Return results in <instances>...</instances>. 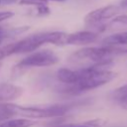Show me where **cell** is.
Listing matches in <instances>:
<instances>
[{
	"label": "cell",
	"mask_w": 127,
	"mask_h": 127,
	"mask_svg": "<svg viewBox=\"0 0 127 127\" xmlns=\"http://www.w3.org/2000/svg\"><path fill=\"white\" fill-rule=\"evenodd\" d=\"M22 94V88L18 85L3 82L0 83V102H8L17 99Z\"/></svg>",
	"instance_id": "obj_8"
},
{
	"label": "cell",
	"mask_w": 127,
	"mask_h": 127,
	"mask_svg": "<svg viewBox=\"0 0 127 127\" xmlns=\"http://www.w3.org/2000/svg\"><path fill=\"white\" fill-rule=\"evenodd\" d=\"M13 16H14V13L11 12V11H3V12H0V22L5 21V20H8V19L12 18Z\"/></svg>",
	"instance_id": "obj_17"
},
{
	"label": "cell",
	"mask_w": 127,
	"mask_h": 127,
	"mask_svg": "<svg viewBox=\"0 0 127 127\" xmlns=\"http://www.w3.org/2000/svg\"><path fill=\"white\" fill-rule=\"evenodd\" d=\"M15 109V114L17 115H22L27 118H47V117H56V116H61L67 112L68 106L64 105H54V106H49V107H26V106H19L16 105L14 106Z\"/></svg>",
	"instance_id": "obj_4"
},
{
	"label": "cell",
	"mask_w": 127,
	"mask_h": 127,
	"mask_svg": "<svg viewBox=\"0 0 127 127\" xmlns=\"http://www.w3.org/2000/svg\"><path fill=\"white\" fill-rule=\"evenodd\" d=\"M45 1H55V2H64V1H65V0H45Z\"/></svg>",
	"instance_id": "obj_21"
},
{
	"label": "cell",
	"mask_w": 127,
	"mask_h": 127,
	"mask_svg": "<svg viewBox=\"0 0 127 127\" xmlns=\"http://www.w3.org/2000/svg\"><path fill=\"white\" fill-rule=\"evenodd\" d=\"M119 6L120 8H127V0H120Z\"/></svg>",
	"instance_id": "obj_19"
},
{
	"label": "cell",
	"mask_w": 127,
	"mask_h": 127,
	"mask_svg": "<svg viewBox=\"0 0 127 127\" xmlns=\"http://www.w3.org/2000/svg\"><path fill=\"white\" fill-rule=\"evenodd\" d=\"M118 52V49L116 47L111 46H105L102 47H88V48H82L76 52H74L70 57L69 60L71 61H92L94 63L104 62L107 61V58L112 56L113 54H116Z\"/></svg>",
	"instance_id": "obj_3"
},
{
	"label": "cell",
	"mask_w": 127,
	"mask_h": 127,
	"mask_svg": "<svg viewBox=\"0 0 127 127\" xmlns=\"http://www.w3.org/2000/svg\"><path fill=\"white\" fill-rule=\"evenodd\" d=\"M114 98L127 108V84H124L114 90Z\"/></svg>",
	"instance_id": "obj_12"
},
{
	"label": "cell",
	"mask_w": 127,
	"mask_h": 127,
	"mask_svg": "<svg viewBox=\"0 0 127 127\" xmlns=\"http://www.w3.org/2000/svg\"><path fill=\"white\" fill-rule=\"evenodd\" d=\"M98 38V35L91 31H78L75 33L67 34L65 37L64 45H73V46H83L95 42Z\"/></svg>",
	"instance_id": "obj_7"
},
{
	"label": "cell",
	"mask_w": 127,
	"mask_h": 127,
	"mask_svg": "<svg viewBox=\"0 0 127 127\" xmlns=\"http://www.w3.org/2000/svg\"><path fill=\"white\" fill-rule=\"evenodd\" d=\"M4 2H6V3H12V2H15L16 0H3Z\"/></svg>",
	"instance_id": "obj_22"
},
{
	"label": "cell",
	"mask_w": 127,
	"mask_h": 127,
	"mask_svg": "<svg viewBox=\"0 0 127 127\" xmlns=\"http://www.w3.org/2000/svg\"><path fill=\"white\" fill-rule=\"evenodd\" d=\"M59 62V57L57 54L51 50H43L30 54L24 58L20 63L21 67H43L54 65Z\"/></svg>",
	"instance_id": "obj_5"
},
{
	"label": "cell",
	"mask_w": 127,
	"mask_h": 127,
	"mask_svg": "<svg viewBox=\"0 0 127 127\" xmlns=\"http://www.w3.org/2000/svg\"><path fill=\"white\" fill-rule=\"evenodd\" d=\"M3 35H4V30L0 28V37H3Z\"/></svg>",
	"instance_id": "obj_20"
},
{
	"label": "cell",
	"mask_w": 127,
	"mask_h": 127,
	"mask_svg": "<svg viewBox=\"0 0 127 127\" xmlns=\"http://www.w3.org/2000/svg\"><path fill=\"white\" fill-rule=\"evenodd\" d=\"M12 55V51H11V44L10 45H7L3 48H0V61L3 60L4 58L8 57Z\"/></svg>",
	"instance_id": "obj_16"
},
{
	"label": "cell",
	"mask_w": 127,
	"mask_h": 127,
	"mask_svg": "<svg viewBox=\"0 0 127 127\" xmlns=\"http://www.w3.org/2000/svg\"><path fill=\"white\" fill-rule=\"evenodd\" d=\"M109 61L99 62L96 64L77 70L78 71V80L73 84V89L79 91H85L100 87L107 82L111 81L115 76V73L111 70L102 68L103 65H106Z\"/></svg>",
	"instance_id": "obj_1"
},
{
	"label": "cell",
	"mask_w": 127,
	"mask_h": 127,
	"mask_svg": "<svg viewBox=\"0 0 127 127\" xmlns=\"http://www.w3.org/2000/svg\"><path fill=\"white\" fill-rule=\"evenodd\" d=\"M48 2L45 0H20L19 4L20 5H34V6H39L43 4H47Z\"/></svg>",
	"instance_id": "obj_15"
},
{
	"label": "cell",
	"mask_w": 127,
	"mask_h": 127,
	"mask_svg": "<svg viewBox=\"0 0 127 127\" xmlns=\"http://www.w3.org/2000/svg\"><path fill=\"white\" fill-rule=\"evenodd\" d=\"M67 34L64 32H43L38 33L35 35H31L27 38L22 39L19 42L11 44V51L12 55L14 54H24V53H30L41 46L45 44H53L62 46L64 45L65 37Z\"/></svg>",
	"instance_id": "obj_2"
},
{
	"label": "cell",
	"mask_w": 127,
	"mask_h": 127,
	"mask_svg": "<svg viewBox=\"0 0 127 127\" xmlns=\"http://www.w3.org/2000/svg\"><path fill=\"white\" fill-rule=\"evenodd\" d=\"M2 40H3V37H0V43L2 42Z\"/></svg>",
	"instance_id": "obj_23"
},
{
	"label": "cell",
	"mask_w": 127,
	"mask_h": 127,
	"mask_svg": "<svg viewBox=\"0 0 127 127\" xmlns=\"http://www.w3.org/2000/svg\"><path fill=\"white\" fill-rule=\"evenodd\" d=\"M37 7V15L38 16H47L51 13L50 8L48 7L47 4H43V5H39L36 6Z\"/></svg>",
	"instance_id": "obj_14"
},
{
	"label": "cell",
	"mask_w": 127,
	"mask_h": 127,
	"mask_svg": "<svg viewBox=\"0 0 127 127\" xmlns=\"http://www.w3.org/2000/svg\"><path fill=\"white\" fill-rule=\"evenodd\" d=\"M99 126L100 124L98 123V121L93 120V121H88L84 123H70L64 126H60V127H99Z\"/></svg>",
	"instance_id": "obj_13"
},
{
	"label": "cell",
	"mask_w": 127,
	"mask_h": 127,
	"mask_svg": "<svg viewBox=\"0 0 127 127\" xmlns=\"http://www.w3.org/2000/svg\"><path fill=\"white\" fill-rule=\"evenodd\" d=\"M35 124L32 119H7L0 123V127H32Z\"/></svg>",
	"instance_id": "obj_11"
},
{
	"label": "cell",
	"mask_w": 127,
	"mask_h": 127,
	"mask_svg": "<svg viewBox=\"0 0 127 127\" xmlns=\"http://www.w3.org/2000/svg\"><path fill=\"white\" fill-rule=\"evenodd\" d=\"M125 52H126V53H127V50H126V51H125Z\"/></svg>",
	"instance_id": "obj_24"
},
{
	"label": "cell",
	"mask_w": 127,
	"mask_h": 127,
	"mask_svg": "<svg viewBox=\"0 0 127 127\" xmlns=\"http://www.w3.org/2000/svg\"><path fill=\"white\" fill-rule=\"evenodd\" d=\"M57 77L60 81L65 84H75L78 80V71L67 67H62L57 72Z\"/></svg>",
	"instance_id": "obj_9"
},
{
	"label": "cell",
	"mask_w": 127,
	"mask_h": 127,
	"mask_svg": "<svg viewBox=\"0 0 127 127\" xmlns=\"http://www.w3.org/2000/svg\"><path fill=\"white\" fill-rule=\"evenodd\" d=\"M119 11H120V6L113 5V4L97 8L95 10L90 11L84 17V23L87 25L99 24L105 20H108V19L115 17Z\"/></svg>",
	"instance_id": "obj_6"
},
{
	"label": "cell",
	"mask_w": 127,
	"mask_h": 127,
	"mask_svg": "<svg viewBox=\"0 0 127 127\" xmlns=\"http://www.w3.org/2000/svg\"><path fill=\"white\" fill-rule=\"evenodd\" d=\"M102 44L105 46H111V47L126 46L127 45V32H120V33L109 35L103 39Z\"/></svg>",
	"instance_id": "obj_10"
},
{
	"label": "cell",
	"mask_w": 127,
	"mask_h": 127,
	"mask_svg": "<svg viewBox=\"0 0 127 127\" xmlns=\"http://www.w3.org/2000/svg\"><path fill=\"white\" fill-rule=\"evenodd\" d=\"M0 3H1V0H0Z\"/></svg>",
	"instance_id": "obj_25"
},
{
	"label": "cell",
	"mask_w": 127,
	"mask_h": 127,
	"mask_svg": "<svg viewBox=\"0 0 127 127\" xmlns=\"http://www.w3.org/2000/svg\"><path fill=\"white\" fill-rule=\"evenodd\" d=\"M113 22L119 23V24H123V25H127V14H125V15H119V16L114 17Z\"/></svg>",
	"instance_id": "obj_18"
}]
</instances>
